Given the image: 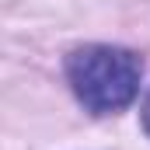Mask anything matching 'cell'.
I'll use <instances>...</instances> for the list:
<instances>
[{"label": "cell", "mask_w": 150, "mask_h": 150, "mask_svg": "<svg viewBox=\"0 0 150 150\" xmlns=\"http://www.w3.org/2000/svg\"><path fill=\"white\" fill-rule=\"evenodd\" d=\"M70 91L91 115H115L129 108L140 94L143 63L122 45H80L63 63Z\"/></svg>", "instance_id": "6da1fadb"}, {"label": "cell", "mask_w": 150, "mask_h": 150, "mask_svg": "<svg viewBox=\"0 0 150 150\" xmlns=\"http://www.w3.org/2000/svg\"><path fill=\"white\" fill-rule=\"evenodd\" d=\"M143 129H147V136H150V94H147V101H143Z\"/></svg>", "instance_id": "7a4b0ae2"}]
</instances>
